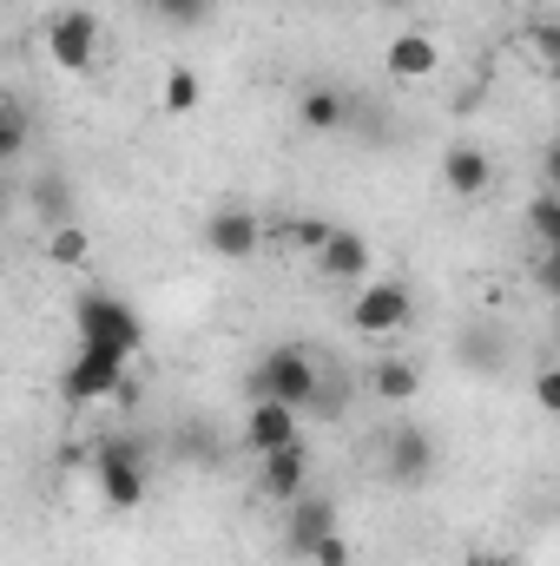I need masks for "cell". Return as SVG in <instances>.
Segmentation results:
<instances>
[{"mask_svg": "<svg viewBox=\"0 0 560 566\" xmlns=\"http://www.w3.org/2000/svg\"><path fill=\"white\" fill-rule=\"evenodd\" d=\"M133 356H120V349H93V343H80V356L66 363V376H60V396L66 402H139V382H133V369H126Z\"/></svg>", "mask_w": 560, "mask_h": 566, "instance_id": "6da1fadb", "label": "cell"}, {"mask_svg": "<svg viewBox=\"0 0 560 566\" xmlns=\"http://www.w3.org/2000/svg\"><path fill=\"white\" fill-rule=\"evenodd\" d=\"M73 329H80V343H93V349H120V356H139L145 349V323L113 296V290H86V296L73 303Z\"/></svg>", "mask_w": 560, "mask_h": 566, "instance_id": "7a4b0ae2", "label": "cell"}, {"mask_svg": "<svg viewBox=\"0 0 560 566\" xmlns=\"http://www.w3.org/2000/svg\"><path fill=\"white\" fill-rule=\"evenodd\" d=\"M251 402H290V409H310V402H317V363H310L297 343L271 349V356L258 363V376H251Z\"/></svg>", "mask_w": 560, "mask_h": 566, "instance_id": "3957f363", "label": "cell"}, {"mask_svg": "<svg viewBox=\"0 0 560 566\" xmlns=\"http://www.w3.org/2000/svg\"><path fill=\"white\" fill-rule=\"evenodd\" d=\"M93 474H100L106 507H139L145 501V448L139 441H126V434L100 441V448H93Z\"/></svg>", "mask_w": 560, "mask_h": 566, "instance_id": "277c9868", "label": "cell"}, {"mask_svg": "<svg viewBox=\"0 0 560 566\" xmlns=\"http://www.w3.org/2000/svg\"><path fill=\"white\" fill-rule=\"evenodd\" d=\"M46 53H53L60 73H86V66L100 60V13H86V7H60V13L46 20Z\"/></svg>", "mask_w": 560, "mask_h": 566, "instance_id": "5b68a950", "label": "cell"}, {"mask_svg": "<svg viewBox=\"0 0 560 566\" xmlns=\"http://www.w3.org/2000/svg\"><path fill=\"white\" fill-rule=\"evenodd\" d=\"M409 316H416V303H409V290H403V283H356L350 323H356L363 336H396Z\"/></svg>", "mask_w": 560, "mask_h": 566, "instance_id": "8992f818", "label": "cell"}, {"mask_svg": "<svg viewBox=\"0 0 560 566\" xmlns=\"http://www.w3.org/2000/svg\"><path fill=\"white\" fill-rule=\"evenodd\" d=\"M265 238H271V231H265L258 211H238V205H231V211H211V218H205V251H211V258L245 264V258L265 251Z\"/></svg>", "mask_w": 560, "mask_h": 566, "instance_id": "52a82bcc", "label": "cell"}, {"mask_svg": "<svg viewBox=\"0 0 560 566\" xmlns=\"http://www.w3.org/2000/svg\"><path fill=\"white\" fill-rule=\"evenodd\" d=\"M258 494L278 501V507L310 494V448L303 441L297 448H278V454H258Z\"/></svg>", "mask_w": 560, "mask_h": 566, "instance_id": "ba28073f", "label": "cell"}, {"mask_svg": "<svg viewBox=\"0 0 560 566\" xmlns=\"http://www.w3.org/2000/svg\"><path fill=\"white\" fill-rule=\"evenodd\" d=\"M297 441H303V409L251 402V416H245V448L251 454H278V448H297Z\"/></svg>", "mask_w": 560, "mask_h": 566, "instance_id": "9c48e42d", "label": "cell"}, {"mask_svg": "<svg viewBox=\"0 0 560 566\" xmlns=\"http://www.w3.org/2000/svg\"><path fill=\"white\" fill-rule=\"evenodd\" d=\"M488 185H495V158H488L481 145L462 139V145L442 151V191H448V198H481Z\"/></svg>", "mask_w": 560, "mask_h": 566, "instance_id": "30bf717a", "label": "cell"}, {"mask_svg": "<svg viewBox=\"0 0 560 566\" xmlns=\"http://www.w3.org/2000/svg\"><path fill=\"white\" fill-rule=\"evenodd\" d=\"M317 277L323 283H370V238L363 231H330V244L317 251Z\"/></svg>", "mask_w": 560, "mask_h": 566, "instance_id": "8fae6325", "label": "cell"}, {"mask_svg": "<svg viewBox=\"0 0 560 566\" xmlns=\"http://www.w3.org/2000/svg\"><path fill=\"white\" fill-rule=\"evenodd\" d=\"M336 534V501L330 494H303V501H290V527H283V541H290V554H303L310 560V547L317 541H330Z\"/></svg>", "mask_w": 560, "mask_h": 566, "instance_id": "7c38bea8", "label": "cell"}, {"mask_svg": "<svg viewBox=\"0 0 560 566\" xmlns=\"http://www.w3.org/2000/svg\"><path fill=\"white\" fill-rule=\"evenodd\" d=\"M383 66H390L396 80H428V73H442V46H435L422 27H403V33L383 46Z\"/></svg>", "mask_w": 560, "mask_h": 566, "instance_id": "4fadbf2b", "label": "cell"}, {"mask_svg": "<svg viewBox=\"0 0 560 566\" xmlns=\"http://www.w3.org/2000/svg\"><path fill=\"white\" fill-rule=\"evenodd\" d=\"M383 461H390L396 481H422V474L435 468V441H428V428H390Z\"/></svg>", "mask_w": 560, "mask_h": 566, "instance_id": "5bb4252c", "label": "cell"}, {"mask_svg": "<svg viewBox=\"0 0 560 566\" xmlns=\"http://www.w3.org/2000/svg\"><path fill=\"white\" fill-rule=\"evenodd\" d=\"M363 382H370V396H376V402H396V409L422 396V369L409 363V356H376Z\"/></svg>", "mask_w": 560, "mask_h": 566, "instance_id": "9a60e30c", "label": "cell"}, {"mask_svg": "<svg viewBox=\"0 0 560 566\" xmlns=\"http://www.w3.org/2000/svg\"><path fill=\"white\" fill-rule=\"evenodd\" d=\"M297 119H303L310 133H343V119H350V99H343L336 86H310V93H303V106H297Z\"/></svg>", "mask_w": 560, "mask_h": 566, "instance_id": "2e32d148", "label": "cell"}, {"mask_svg": "<svg viewBox=\"0 0 560 566\" xmlns=\"http://www.w3.org/2000/svg\"><path fill=\"white\" fill-rule=\"evenodd\" d=\"M46 264H53V271H86V264H93V238H86L80 224H53V231H46Z\"/></svg>", "mask_w": 560, "mask_h": 566, "instance_id": "e0dca14e", "label": "cell"}, {"mask_svg": "<svg viewBox=\"0 0 560 566\" xmlns=\"http://www.w3.org/2000/svg\"><path fill=\"white\" fill-rule=\"evenodd\" d=\"M528 238H535L541 251H548V244H560V191H554V185L528 198Z\"/></svg>", "mask_w": 560, "mask_h": 566, "instance_id": "ac0fdd59", "label": "cell"}, {"mask_svg": "<svg viewBox=\"0 0 560 566\" xmlns=\"http://www.w3.org/2000/svg\"><path fill=\"white\" fill-rule=\"evenodd\" d=\"M521 46H528V53H535L548 73H560V13H548V20H528Z\"/></svg>", "mask_w": 560, "mask_h": 566, "instance_id": "d6986e66", "label": "cell"}, {"mask_svg": "<svg viewBox=\"0 0 560 566\" xmlns=\"http://www.w3.org/2000/svg\"><path fill=\"white\" fill-rule=\"evenodd\" d=\"M198 99H205L198 73H191V66H172V73H165V113H172V119H185Z\"/></svg>", "mask_w": 560, "mask_h": 566, "instance_id": "ffe728a7", "label": "cell"}, {"mask_svg": "<svg viewBox=\"0 0 560 566\" xmlns=\"http://www.w3.org/2000/svg\"><path fill=\"white\" fill-rule=\"evenodd\" d=\"M20 151H27V106H20V99L7 93V106H0V158L13 165Z\"/></svg>", "mask_w": 560, "mask_h": 566, "instance_id": "44dd1931", "label": "cell"}, {"mask_svg": "<svg viewBox=\"0 0 560 566\" xmlns=\"http://www.w3.org/2000/svg\"><path fill=\"white\" fill-rule=\"evenodd\" d=\"M330 231H336V224H323V218H290V224H278V238H290V244L310 251V258L330 244Z\"/></svg>", "mask_w": 560, "mask_h": 566, "instance_id": "7402d4cb", "label": "cell"}, {"mask_svg": "<svg viewBox=\"0 0 560 566\" xmlns=\"http://www.w3.org/2000/svg\"><path fill=\"white\" fill-rule=\"evenodd\" d=\"M152 13L172 20V27H198V20L211 13V0H152Z\"/></svg>", "mask_w": 560, "mask_h": 566, "instance_id": "603a6c76", "label": "cell"}, {"mask_svg": "<svg viewBox=\"0 0 560 566\" xmlns=\"http://www.w3.org/2000/svg\"><path fill=\"white\" fill-rule=\"evenodd\" d=\"M310 560H317V566H356V554H350V541H343V534H330V541H317V547H310Z\"/></svg>", "mask_w": 560, "mask_h": 566, "instance_id": "cb8c5ba5", "label": "cell"}, {"mask_svg": "<svg viewBox=\"0 0 560 566\" xmlns=\"http://www.w3.org/2000/svg\"><path fill=\"white\" fill-rule=\"evenodd\" d=\"M535 283H541L548 296H560V244H548V251H541V264H535Z\"/></svg>", "mask_w": 560, "mask_h": 566, "instance_id": "d4e9b609", "label": "cell"}, {"mask_svg": "<svg viewBox=\"0 0 560 566\" xmlns=\"http://www.w3.org/2000/svg\"><path fill=\"white\" fill-rule=\"evenodd\" d=\"M535 402H541L548 416H560V369H541V376H535Z\"/></svg>", "mask_w": 560, "mask_h": 566, "instance_id": "484cf974", "label": "cell"}, {"mask_svg": "<svg viewBox=\"0 0 560 566\" xmlns=\"http://www.w3.org/2000/svg\"><path fill=\"white\" fill-rule=\"evenodd\" d=\"M541 171H548V185L560 191V133L548 139V158H541Z\"/></svg>", "mask_w": 560, "mask_h": 566, "instance_id": "4316f807", "label": "cell"}, {"mask_svg": "<svg viewBox=\"0 0 560 566\" xmlns=\"http://www.w3.org/2000/svg\"><path fill=\"white\" fill-rule=\"evenodd\" d=\"M462 566H515V560H508V554H468Z\"/></svg>", "mask_w": 560, "mask_h": 566, "instance_id": "83f0119b", "label": "cell"}, {"mask_svg": "<svg viewBox=\"0 0 560 566\" xmlns=\"http://www.w3.org/2000/svg\"><path fill=\"white\" fill-rule=\"evenodd\" d=\"M376 7H390V13H409V7H416V0H376Z\"/></svg>", "mask_w": 560, "mask_h": 566, "instance_id": "f1b7e54d", "label": "cell"}, {"mask_svg": "<svg viewBox=\"0 0 560 566\" xmlns=\"http://www.w3.org/2000/svg\"><path fill=\"white\" fill-rule=\"evenodd\" d=\"M515 7H535V0H515Z\"/></svg>", "mask_w": 560, "mask_h": 566, "instance_id": "f546056e", "label": "cell"}, {"mask_svg": "<svg viewBox=\"0 0 560 566\" xmlns=\"http://www.w3.org/2000/svg\"><path fill=\"white\" fill-rule=\"evenodd\" d=\"M554 93H560V73H554Z\"/></svg>", "mask_w": 560, "mask_h": 566, "instance_id": "4dcf8cb0", "label": "cell"}]
</instances>
